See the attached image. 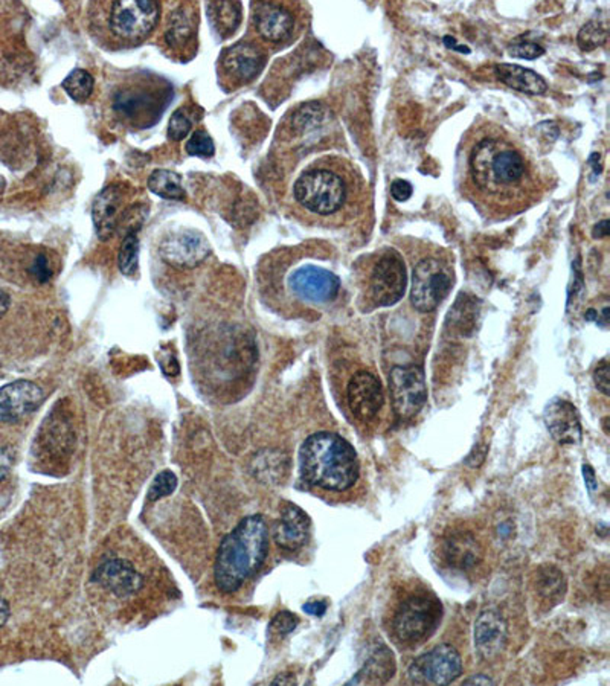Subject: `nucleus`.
<instances>
[{"label":"nucleus","mask_w":610,"mask_h":686,"mask_svg":"<svg viewBox=\"0 0 610 686\" xmlns=\"http://www.w3.org/2000/svg\"><path fill=\"white\" fill-rule=\"evenodd\" d=\"M462 153L468 192L490 212L516 214L539 196L542 177L536 160L502 127L475 124L464 137Z\"/></svg>","instance_id":"obj_1"},{"label":"nucleus","mask_w":610,"mask_h":686,"mask_svg":"<svg viewBox=\"0 0 610 686\" xmlns=\"http://www.w3.org/2000/svg\"><path fill=\"white\" fill-rule=\"evenodd\" d=\"M269 551V528L263 516L244 517L221 540L214 565L215 586L234 593L264 565Z\"/></svg>","instance_id":"obj_2"},{"label":"nucleus","mask_w":610,"mask_h":686,"mask_svg":"<svg viewBox=\"0 0 610 686\" xmlns=\"http://www.w3.org/2000/svg\"><path fill=\"white\" fill-rule=\"evenodd\" d=\"M174 96L171 82L150 72H136L120 78L109 94L113 121L128 130H147L156 126Z\"/></svg>","instance_id":"obj_3"},{"label":"nucleus","mask_w":610,"mask_h":686,"mask_svg":"<svg viewBox=\"0 0 610 686\" xmlns=\"http://www.w3.org/2000/svg\"><path fill=\"white\" fill-rule=\"evenodd\" d=\"M299 468L305 482L328 491H345L358 482V453L347 439L330 432L308 436L299 451Z\"/></svg>","instance_id":"obj_4"},{"label":"nucleus","mask_w":610,"mask_h":686,"mask_svg":"<svg viewBox=\"0 0 610 686\" xmlns=\"http://www.w3.org/2000/svg\"><path fill=\"white\" fill-rule=\"evenodd\" d=\"M105 12L107 44L113 48H133L143 43L159 22L160 5L150 0H130L98 4Z\"/></svg>","instance_id":"obj_5"},{"label":"nucleus","mask_w":610,"mask_h":686,"mask_svg":"<svg viewBox=\"0 0 610 686\" xmlns=\"http://www.w3.org/2000/svg\"><path fill=\"white\" fill-rule=\"evenodd\" d=\"M293 194L303 208L327 217L339 212L347 204L348 183L328 166H312L297 177Z\"/></svg>","instance_id":"obj_6"},{"label":"nucleus","mask_w":610,"mask_h":686,"mask_svg":"<svg viewBox=\"0 0 610 686\" xmlns=\"http://www.w3.org/2000/svg\"><path fill=\"white\" fill-rule=\"evenodd\" d=\"M443 605L430 595H413L405 599L394 616V633L405 645L428 641L440 626Z\"/></svg>","instance_id":"obj_7"},{"label":"nucleus","mask_w":610,"mask_h":686,"mask_svg":"<svg viewBox=\"0 0 610 686\" xmlns=\"http://www.w3.org/2000/svg\"><path fill=\"white\" fill-rule=\"evenodd\" d=\"M453 286V272L444 259L424 258L413 269L411 302L421 313L434 312Z\"/></svg>","instance_id":"obj_8"},{"label":"nucleus","mask_w":610,"mask_h":686,"mask_svg":"<svg viewBox=\"0 0 610 686\" xmlns=\"http://www.w3.org/2000/svg\"><path fill=\"white\" fill-rule=\"evenodd\" d=\"M461 673L462 660L457 648L440 644L413 660L407 677L417 685H449Z\"/></svg>","instance_id":"obj_9"},{"label":"nucleus","mask_w":610,"mask_h":686,"mask_svg":"<svg viewBox=\"0 0 610 686\" xmlns=\"http://www.w3.org/2000/svg\"><path fill=\"white\" fill-rule=\"evenodd\" d=\"M406 267L394 251L382 253L369 274V297L379 307H390L402 299L406 290Z\"/></svg>","instance_id":"obj_10"},{"label":"nucleus","mask_w":610,"mask_h":686,"mask_svg":"<svg viewBox=\"0 0 610 686\" xmlns=\"http://www.w3.org/2000/svg\"><path fill=\"white\" fill-rule=\"evenodd\" d=\"M390 392L392 407L398 417H415L428 400L423 369L413 365L396 366L390 374Z\"/></svg>","instance_id":"obj_11"},{"label":"nucleus","mask_w":610,"mask_h":686,"mask_svg":"<svg viewBox=\"0 0 610 686\" xmlns=\"http://www.w3.org/2000/svg\"><path fill=\"white\" fill-rule=\"evenodd\" d=\"M266 55L255 43L240 42L226 50L220 57V75L229 86H242L252 81L264 67Z\"/></svg>","instance_id":"obj_12"},{"label":"nucleus","mask_w":610,"mask_h":686,"mask_svg":"<svg viewBox=\"0 0 610 686\" xmlns=\"http://www.w3.org/2000/svg\"><path fill=\"white\" fill-rule=\"evenodd\" d=\"M291 293L303 301L325 304L337 297L341 281L330 270L316 266H304L289 276Z\"/></svg>","instance_id":"obj_13"},{"label":"nucleus","mask_w":610,"mask_h":686,"mask_svg":"<svg viewBox=\"0 0 610 686\" xmlns=\"http://www.w3.org/2000/svg\"><path fill=\"white\" fill-rule=\"evenodd\" d=\"M211 247L202 234L181 231L170 234L160 243L159 253L166 263L176 269H193L204 263Z\"/></svg>","instance_id":"obj_14"},{"label":"nucleus","mask_w":610,"mask_h":686,"mask_svg":"<svg viewBox=\"0 0 610 686\" xmlns=\"http://www.w3.org/2000/svg\"><path fill=\"white\" fill-rule=\"evenodd\" d=\"M348 406L360 421H371L383 406V388L377 377L367 371L354 374L347 388Z\"/></svg>","instance_id":"obj_15"},{"label":"nucleus","mask_w":610,"mask_h":686,"mask_svg":"<svg viewBox=\"0 0 610 686\" xmlns=\"http://www.w3.org/2000/svg\"><path fill=\"white\" fill-rule=\"evenodd\" d=\"M44 390L28 380H19L0 388V423H12L39 409Z\"/></svg>","instance_id":"obj_16"},{"label":"nucleus","mask_w":610,"mask_h":686,"mask_svg":"<svg viewBox=\"0 0 610 686\" xmlns=\"http://www.w3.org/2000/svg\"><path fill=\"white\" fill-rule=\"evenodd\" d=\"M508 643V626L498 610H484L475 622V651L485 662L504 653Z\"/></svg>","instance_id":"obj_17"},{"label":"nucleus","mask_w":610,"mask_h":686,"mask_svg":"<svg viewBox=\"0 0 610 686\" xmlns=\"http://www.w3.org/2000/svg\"><path fill=\"white\" fill-rule=\"evenodd\" d=\"M94 582L118 598L132 597L143 586V575L128 561L121 559H111L101 563L94 572Z\"/></svg>","instance_id":"obj_18"},{"label":"nucleus","mask_w":610,"mask_h":686,"mask_svg":"<svg viewBox=\"0 0 610 686\" xmlns=\"http://www.w3.org/2000/svg\"><path fill=\"white\" fill-rule=\"evenodd\" d=\"M252 22L259 37L270 43L289 39L295 27L290 10L274 2H259L253 6Z\"/></svg>","instance_id":"obj_19"},{"label":"nucleus","mask_w":610,"mask_h":686,"mask_svg":"<svg viewBox=\"0 0 610 686\" xmlns=\"http://www.w3.org/2000/svg\"><path fill=\"white\" fill-rule=\"evenodd\" d=\"M127 189L122 185L113 183L111 187L104 188L95 197L92 217H94L95 229L99 238L105 242L109 240L116 227L121 221V212L124 211Z\"/></svg>","instance_id":"obj_20"},{"label":"nucleus","mask_w":610,"mask_h":686,"mask_svg":"<svg viewBox=\"0 0 610 686\" xmlns=\"http://www.w3.org/2000/svg\"><path fill=\"white\" fill-rule=\"evenodd\" d=\"M544 424L551 436L563 445L580 444L582 423L575 406L567 400L551 401L544 409Z\"/></svg>","instance_id":"obj_21"},{"label":"nucleus","mask_w":610,"mask_h":686,"mask_svg":"<svg viewBox=\"0 0 610 686\" xmlns=\"http://www.w3.org/2000/svg\"><path fill=\"white\" fill-rule=\"evenodd\" d=\"M310 519L299 506L286 502L281 506L280 520L276 523L275 542L284 551H297L307 544L310 538Z\"/></svg>","instance_id":"obj_22"},{"label":"nucleus","mask_w":610,"mask_h":686,"mask_svg":"<svg viewBox=\"0 0 610 686\" xmlns=\"http://www.w3.org/2000/svg\"><path fill=\"white\" fill-rule=\"evenodd\" d=\"M483 546L476 537L467 531H457L443 538L441 555L452 569L470 571L483 560Z\"/></svg>","instance_id":"obj_23"},{"label":"nucleus","mask_w":610,"mask_h":686,"mask_svg":"<svg viewBox=\"0 0 610 686\" xmlns=\"http://www.w3.org/2000/svg\"><path fill=\"white\" fill-rule=\"evenodd\" d=\"M396 674V658L386 645L374 648V651L369 654L368 660L365 662L358 674L348 682V685H383L390 682Z\"/></svg>","instance_id":"obj_24"},{"label":"nucleus","mask_w":610,"mask_h":686,"mask_svg":"<svg viewBox=\"0 0 610 686\" xmlns=\"http://www.w3.org/2000/svg\"><path fill=\"white\" fill-rule=\"evenodd\" d=\"M496 75L508 88L529 95H542L548 90V84L537 72L517 66V65H498Z\"/></svg>","instance_id":"obj_25"},{"label":"nucleus","mask_w":610,"mask_h":686,"mask_svg":"<svg viewBox=\"0 0 610 686\" xmlns=\"http://www.w3.org/2000/svg\"><path fill=\"white\" fill-rule=\"evenodd\" d=\"M194 14L189 12V6H181L168 22L166 39V43L170 44L173 50H183L191 40L196 37V22H194Z\"/></svg>","instance_id":"obj_26"},{"label":"nucleus","mask_w":610,"mask_h":686,"mask_svg":"<svg viewBox=\"0 0 610 686\" xmlns=\"http://www.w3.org/2000/svg\"><path fill=\"white\" fill-rule=\"evenodd\" d=\"M208 12L217 33L220 34L221 37L232 35L242 22V6L236 2L209 4Z\"/></svg>","instance_id":"obj_27"},{"label":"nucleus","mask_w":610,"mask_h":686,"mask_svg":"<svg viewBox=\"0 0 610 686\" xmlns=\"http://www.w3.org/2000/svg\"><path fill=\"white\" fill-rule=\"evenodd\" d=\"M537 592L552 604L560 603L567 593V580L563 572L554 566H544L537 572Z\"/></svg>","instance_id":"obj_28"},{"label":"nucleus","mask_w":610,"mask_h":686,"mask_svg":"<svg viewBox=\"0 0 610 686\" xmlns=\"http://www.w3.org/2000/svg\"><path fill=\"white\" fill-rule=\"evenodd\" d=\"M149 188L156 196L168 200H181L185 197L181 177L173 171H153L149 177Z\"/></svg>","instance_id":"obj_29"},{"label":"nucleus","mask_w":610,"mask_h":686,"mask_svg":"<svg viewBox=\"0 0 610 686\" xmlns=\"http://www.w3.org/2000/svg\"><path fill=\"white\" fill-rule=\"evenodd\" d=\"M63 89L66 90V94L71 96L73 101L77 103H84L86 99L94 92V77L84 69H75L72 71L65 81H63Z\"/></svg>","instance_id":"obj_30"},{"label":"nucleus","mask_w":610,"mask_h":686,"mask_svg":"<svg viewBox=\"0 0 610 686\" xmlns=\"http://www.w3.org/2000/svg\"><path fill=\"white\" fill-rule=\"evenodd\" d=\"M139 240L135 234H128L122 242L120 255H118V266L122 274L132 276L136 274L139 263Z\"/></svg>","instance_id":"obj_31"},{"label":"nucleus","mask_w":610,"mask_h":686,"mask_svg":"<svg viewBox=\"0 0 610 686\" xmlns=\"http://www.w3.org/2000/svg\"><path fill=\"white\" fill-rule=\"evenodd\" d=\"M177 487V478L174 473L170 470L159 473L156 478H154L151 487H150L149 499L159 500L162 497H166L170 494L174 493V489Z\"/></svg>","instance_id":"obj_32"},{"label":"nucleus","mask_w":610,"mask_h":686,"mask_svg":"<svg viewBox=\"0 0 610 686\" xmlns=\"http://www.w3.org/2000/svg\"><path fill=\"white\" fill-rule=\"evenodd\" d=\"M187 153L197 158H212L215 154L214 141L205 130H197L188 141Z\"/></svg>","instance_id":"obj_33"},{"label":"nucleus","mask_w":610,"mask_h":686,"mask_svg":"<svg viewBox=\"0 0 610 686\" xmlns=\"http://www.w3.org/2000/svg\"><path fill=\"white\" fill-rule=\"evenodd\" d=\"M191 127H193L191 116L187 115L185 109L177 110L168 122V136L173 141H181L189 135Z\"/></svg>","instance_id":"obj_34"},{"label":"nucleus","mask_w":610,"mask_h":686,"mask_svg":"<svg viewBox=\"0 0 610 686\" xmlns=\"http://www.w3.org/2000/svg\"><path fill=\"white\" fill-rule=\"evenodd\" d=\"M606 37H607V34L603 27L595 25V23H589L578 34V44L582 46V50H594L597 46L605 43Z\"/></svg>","instance_id":"obj_35"},{"label":"nucleus","mask_w":610,"mask_h":686,"mask_svg":"<svg viewBox=\"0 0 610 686\" xmlns=\"http://www.w3.org/2000/svg\"><path fill=\"white\" fill-rule=\"evenodd\" d=\"M297 626V618L291 612L282 610L270 622V630L280 636H286L289 633L295 630Z\"/></svg>","instance_id":"obj_36"},{"label":"nucleus","mask_w":610,"mask_h":686,"mask_svg":"<svg viewBox=\"0 0 610 686\" xmlns=\"http://www.w3.org/2000/svg\"><path fill=\"white\" fill-rule=\"evenodd\" d=\"M510 55L512 57H517V58H527V60H534L537 57H542L544 54V50L539 44L531 43V42H522V40H517L516 43L510 46Z\"/></svg>","instance_id":"obj_37"},{"label":"nucleus","mask_w":610,"mask_h":686,"mask_svg":"<svg viewBox=\"0 0 610 686\" xmlns=\"http://www.w3.org/2000/svg\"><path fill=\"white\" fill-rule=\"evenodd\" d=\"M595 386L599 392H603L605 396H609L610 392V375H609V363L603 360L599 363L594 373Z\"/></svg>","instance_id":"obj_38"},{"label":"nucleus","mask_w":610,"mask_h":686,"mask_svg":"<svg viewBox=\"0 0 610 686\" xmlns=\"http://www.w3.org/2000/svg\"><path fill=\"white\" fill-rule=\"evenodd\" d=\"M413 185L407 181H403V179H397L390 185V194H392V197L396 198L397 202H406L407 198L413 196Z\"/></svg>","instance_id":"obj_39"},{"label":"nucleus","mask_w":610,"mask_h":686,"mask_svg":"<svg viewBox=\"0 0 610 686\" xmlns=\"http://www.w3.org/2000/svg\"><path fill=\"white\" fill-rule=\"evenodd\" d=\"M12 462H14V453L12 449H6V447L0 449V482H4L12 472Z\"/></svg>","instance_id":"obj_40"},{"label":"nucleus","mask_w":610,"mask_h":686,"mask_svg":"<svg viewBox=\"0 0 610 686\" xmlns=\"http://www.w3.org/2000/svg\"><path fill=\"white\" fill-rule=\"evenodd\" d=\"M327 607H328V604L322 601V599H313V601H308V603L304 604L303 610L307 615L320 618V616L325 615Z\"/></svg>","instance_id":"obj_41"},{"label":"nucleus","mask_w":610,"mask_h":686,"mask_svg":"<svg viewBox=\"0 0 610 686\" xmlns=\"http://www.w3.org/2000/svg\"><path fill=\"white\" fill-rule=\"evenodd\" d=\"M583 476H584V483H586L589 491H597V489H598V481L595 478V472L589 464H584V466H583Z\"/></svg>","instance_id":"obj_42"},{"label":"nucleus","mask_w":610,"mask_h":686,"mask_svg":"<svg viewBox=\"0 0 610 686\" xmlns=\"http://www.w3.org/2000/svg\"><path fill=\"white\" fill-rule=\"evenodd\" d=\"M464 685H495V681L490 679L489 675L478 674L468 677L467 681H464Z\"/></svg>","instance_id":"obj_43"},{"label":"nucleus","mask_w":610,"mask_h":686,"mask_svg":"<svg viewBox=\"0 0 610 686\" xmlns=\"http://www.w3.org/2000/svg\"><path fill=\"white\" fill-rule=\"evenodd\" d=\"M10 304H12L10 295H8L6 291L0 290V319L4 318V316L8 313Z\"/></svg>","instance_id":"obj_44"},{"label":"nucleus","mask_w":610,"mask_h":686,"mask_svg":"<svg viewBox=\"0 0 610 686\" xmlns=\"http://www.w3.org/2000/svg\"><path fill=\"white\" fill-rule=\"evenodd\" d=\"M8 616H10V605H8L5 599L0 597V627L5 624L6 620H8Z\"/></svg>","instance_id":"obj_45"},{"label":"nucleus","mask_w":610,"mask_h":686,"mask_svg":"<svg viewBox=\"0 0 610 686\" xmlns=\"http://www.w3.org/2000/svg\"><path fill=\"white\" fill-rule=\"evenodd\" d=\"M609 234V221L607 220H605V221H601L597 227L594 229V235L595 236H605Z\"/></svg>","instance_id":"obj_46"},{"label":"nucleus","mask_w":610,"mask_h":686,"mask_svg":"<svg viewBox=\"0 0 610 686\" xmlns=\"http://www.w3.org/2000/svg\"><path fill=\"white\" fill-rule=\"evenodd\" d=\"M278 683L289 685V683H297V681H295L293 675H280V677H276L275 681H274V685H278Z\"/></svg>","instance_id":"obj_47"},{"label":"nucleus","mask_w":610,"mask_h":686,"mask_svg":"<svg viewBox=\"0 0 610 686\" xmlns=\"http://www.w3.org/2000/svg\"><path fill=\"white\" fill-rule=\"evenodd\" d=\"M512 531H513V528L508 527V525H502V527H500V529H499V533H500V536H502V537H506V536L512 533Z\"/></svg>","instance_id":"obj_48"}]
</instances>
